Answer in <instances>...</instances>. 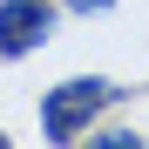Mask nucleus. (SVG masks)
<instances>
[{"instance_id":"20e7f679","label":"nucleus","mask_w":149,"mask_h":149,"mask_svg":"<svg viewBox=\"0 0 149 149\" xmlns=\"http://www.w3.org/2000/svg\"><path fill=\"white\" fill-rule=\"evenodd\" d=\"M61 7H68V14H109L115 0H61Z\"/></svg>"},{"instance_id":"7ed1b4c3","label":"nucleus","mask_w":149,"mask_h":149,"mask_svg":"<svg viewBox=\"0 0 149 149\" xmlns=\"http://www.w3.org/2000/svg\"><path fill=\"white\" fill-rule=\"evenodd\" d=\"M74 149H149V136H136V129H122V122H109V129L95 122V129H88L81 142H74Z\"/></svg>"},{"instance_id":"f03ea898","label":"nucleus","mask_w":149,"mask_h":149,"mask_svg":"<svg viewBox=\"0 0 149 149\" xmlns=\"http://www.w3.org/2000/svg\"><path fill=\"white\" fill-rule=\"evenodd\" d=\"M54 41V0H0V61H27Z\"/></svg>"},{"instance_id":"f257e3e1","label":"nucleus","mask_w":149,"mask_h":149,"mask_svg":"<svg viewBox=\"0 0 149 149\" xmlns=\"http://www.w3.org/2000/svg\"><path fill=\"white\" fill-rule=\"evenodd\" d=\"M122 95H129V88L102 81V74H68V81L41 88V136H47V149H74Z\"/></svg>"},{"instance_id":"39448f33","label":"nucleus","mask_w":149,"mask_h":149,"mask_svg":"<svg viewBox=\"0 0 149 149\" xmlns=\"http://www.w3.org/2000/svg\"><path fill=\"white\" fill-rule=\"evenodd\" d=\"M0 149H14V142H7V129H0Z\"/></svg>"}]
</instances>
